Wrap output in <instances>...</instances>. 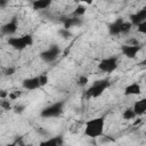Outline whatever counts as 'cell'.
<instances>
[{
	"mask_svg": "<svg viewBox=\"0 0 146 146\" xmlns=\"http://www.w3.org/2000/svg\"><path fill=\"white\" fill-rule=\"evenodd\" d=\"M104 130H105V117L104 116L94 117V119H90L89 121L86 122L84 135L91 139L103 137Z\"/></svg>",
	"mask_w": 146,
	"mask_h": 146,
	"instance_id": "1",
	"label": "cell"
},
{
	"mask_svg": "<svg viewBox=\"0 0 146 146\" xmlns=\"http://www.w3.org/2000/svg\"><path fill=\"white\" fill-rule=\"evenodd\" d=\"M129 18H130L129 21L131 22V24H132L133 26H138L140 23H143V22L146 19V6L143 7L141 9H139L138 11L131 14V15L129 16Z\"/></svg>",
	"mask_w": 146,
	"mask_h": 146,
	"instance_id": "10",
	"label": "cell"
},
{
	"mask_svg": "<svg viewBox=\"0 0 146 146\" xmlns=\"http://www.w3.org/2000/svg\"><path fill=\"white\" fill-rule=\"evenodd\" d=\"M88 82H89V79L86 75H80L79 79L76 80V84L79 87H84L86 84H88Z\"/></svg>",
	"mask_w": 146,
	"mask_h": 146,
	"instance_id": "22",
	"label": "cell"
},
{
	"mask_svg": "<svg viewBox=\"0 0 146 146\" xmlns=\"http://www.w3.org/2000/svg\"><path fill=\"white\" fill-rule=\"evenodd\" d=\"M140 49H141V44H128V43H124V44L121 46L122 55H124L129 59L136 58V56L140 51Z\"/></svg>",
	"mask_w": 146,
	"mask_h": 146,
	"instance_id": "8",
	"label": "cell"
},
{
	"mask_svg": "<svg viewBox=\"0 0 146 146\" xmlns=\"http://www.w3.org/2000/svg\"><path fill=\"white\" fill-rule=\"evenodd\" d=\"M137 32L140 33V34H145L146 35V19L137 26Z\"/></svg>",
	"mask_w": 146,
	"mask_h": 146,
	"instance_id": "23",
	"label": "cell"
},
{
	"mask_svg": "<svg viewBox=\"0 0 146 146\" xmlns=\"http://www.w3.org/2000/svg\"><path fill=\"white\" fill-rule=\"evenodd\" d=\"M7 3V1H0V7H5Z\"/></svg>",
	"mask_w": 146,
	"mask_h": 146,
	"instance_id": "31",
	"label": "cell"
},
{
	"mask_svg": "<svg viewBox=\"0 0 146 146\" xmlns=\"http://www.w3.org/2000/svg\"><path fill=\"white\" fill-rule=\"evenodd\" d=\"M140 121H141V120L139 119V120H137V121H135V123H133V124L136 125V124H138V123H140Z\"/></svg>",
	"mask_w": 146,
	"mask_h": 146,
	"instance_id": "33",
	"label": "cell"
},
{
	"mask_svg": "<svg viewBox=\"0 0 146 146\" xmlns=\"http://www.w3.org/2000/svg\"><path fill=\"white\" fill-rule=\"evenodd\" d=\"M34 40L32 34H23L21 36H9L7 40V43L9 44V47H11L15 50L22 51L29 47H31L33 44Z\"/></svg>",
	"mask_w": 146,
	"mask_h": 146,
	"instance_id": "2",
	"label": "cell"
},
{
	"mask_svg": "<svg viewBox=\"0 0 146 146\" xmlns=\"http://www.w3.org/2000/svg\"><path fill=\"white\" fill-rule=\"evenodd\" d=\"M58 35L59 36H62L63 39H70L71 36H72V32L70 31V30H66V29H64V27H60L59 30H58Z\"/></svg>",
	"mask_w": 146,
	"mask_h": 146,
	"instance_id": "19",
	"label": "cell"
},
{
	"mask_svg": "<svg viewBox=\"0 0 146 146\" xmlns=\"http://www.w3.org/2000/svg\"><path fill=\"white\" fill-rule=\"evenodd\" d=\"M136 116H137V115H136L135 111L132 110V107H129V108L124 110V112L122 113V117H123V120H125V121L132 120V119H135Z\"/></svg>",
	"mask_w": 146,
	"mask_h": 146,
	"instance_id": "18",
	"label": "cell"
},
{
	"mask_svg": "<svg viewBox=\"0 0 146 146\" xmlns=\"http://www.w3.org/2000/svg\"><path fill=\"white\" fill-rule=\"evenodd\" d=\"M63 111H64V102L59 100V102H55V103L46 106L44 108H42L40 112V116L43 119L58 117L63 114Z\"/></svg>",
	"mask_w": 146,
	"mask_h": 146,
	"instance_id": "4",
	"label": "cell"
},
{
	"mask_svg": "<svg viewBox=\"0 0 146 146\" xmlns=\"http://www.w3.org/2000/svg\"><path fill=\"white\" fill-rule=\"evenodd\" d=\"M0 106H1V108L5 110V111H10V110H13V107H14V106H11V104H10V99H8V98H6V99H1V102H0Z\"/></svg>",
	"mask_w": 146,
	"mask_h": 146,
	"instance_id": "20",
	"label": "cell"
},
{
	"mask_svg": "<svg viewBox=\"0 0 146 146\" xmlns=\"http://www.w3.org/2000/svg\"><path fill=\"white\" fill-rule=\"evenodd\" d=\"M21 95H22V92H21V91H17V90L10 91L9 95H8V99H10V100H16Z\"/></svg>",
	"mask_w": 146,
	"mask_h": 146,
	"instance_id": "24",
	"label": "cell"
},
{
	"mask_svg": "<svg viewBox=\"0 0 146 146\" xmlns=\"http://www.w3.org/2000/svg\"><path fill=\"white\" fill-rule=\"evenodd\" d=\"M110 87V81L107 79L95 81L86 91L87 98H97L104 94V91Z\"/></svg>",
	"mask_w": 146,
	"mask_h": 146,
	"instance_id": "3",
	"label": "cell"
},
{
	"mask_svg": "<svg viewBox=\"0 0 146 146\" xmlns=\"http://www.w3.org/2000/svg\"><path fill=\"white\" fill-rule=\"evenodd\" d=\"M124 22L123 18L119 17L116 18L114 22H112L110 25H108V32L111 35H119L121 34V26H122V23Z\"/></svg>",
	"mask_w": 146,
	"mask_h": 146,
	"instance_id": "14",
	"label": "cell"
},
{
	"mask_svg": "<svg viewBox=\"0 0 146 146\" xmlns=\"http://www.w3.org/2000/svg\"><path fill=\"white\" fill-rule=\"evenodd\" d=\"M51 5L50 0H35L32 2V8L35 10H41V9H47Z\"/></svg>",
	"mask_w": 146,
	"mask_h": 146,
	"instance_id": "16",
	"label": "cell"
},
{
	"mask_svg": "<svg viewBox=\"0 0 146 146\" xmlns=\"http://www.w3.org/2000/svg\"><path fill=\"white\" fill-rule=\"evenodd\" d=\"M15 72H16V68H15L14 66H8V67H6V68L3 70V74H5L6 76H10V75H13Z\"/></svg>",
	"mask_w": 146,
	"mask_h": 146,
	"instance_id": "25",
	"label": "cell"
},
{
	"mask_svg": "<svg viewBox=\"0 0 146 146\" xmlns=\"http://www.w3.org/2000/svg\"><path fill=\"white\" fill-rule=\"evenodd\" d=\"M132 110L135 111L137 116H140V115L145 114L146 113V98H143V99H139V100L135 102V104L132 106Z\"/></svg>",
	"mask_w": 146,
	"mask_h": 146,
	"instance_id": "15",
	"label": "cell"
},
{
	"mask_svg": "<svg viewBox=\"0 0 146 146\" xmlns=\"http://www.w3.org/2000/svg\"><path fill=\"white\" fill-rule=\"evenodd\" d=\"M8 95H9V92H7L6 90H2L1 94H0V98L1 99H6V97L8 98Z\"/></svg>",
	"mask_w": 146,
	"mask_h": 146,
	"instance_id": "28",
	"label": "cell"
},
{
	"mask_svg": "<svg viewBox=\"0 0 146 146\" xmlns=\"http://www.w3.org/2000/svg\"><path fill=\"white\" fill-rule=\"evenodd\" d=\"M16 143H17V141H16ZM16 146H25V145H24L23 143H21V141H18V144H17Z\"/></svg>",
	"mask_w": 146,
	"mask_h": 146,
	"instance_id": "32",
	"label": "cell"
},
{
	"mask_svg": "<svg viewBox=\"0 0 146 146\" xmlns=\"http://www.w3.org/2000/svg\"><path fill=\"white\" fill-rule=\"evenodd\" d=\"M17 145V143L15 141V143H11V144H6V145H2V146H16Z\"/></svg>",
	"mask_w": 146,
	"mask_h": 146,
	"instance_id": "30",
	"label": "cell"
},
{
	"mask_svg": "<svg viewBox=\"0 0 146 146\" xmlns=\"http://www.w3.org/2000/svg\"><path fill=\"white\" fill-rule=\"evenodd\" d=\"M39 146H64V139L62 135H57L54 137H50L48 139L42 140Z\"/></svg>",
	"mask_w": 146,
	"mask_h": 146,
	"instance_id": "11",
	"label": "cell"
},
{
	"mask_svg": "<svg viewBox=\"0 0 146 146\" xmlns=\"http://www.w3.org/2000/svg\"><path fill=\"white\" fill-rule=\"evenodd\" d=\"M59 54H60V48L57 44H51L48 49L40 52V58L44 63H52L58 58Z\"/></svg>",
	"mask_w": 146,
	"mask_h": 146,
	"instance_id": "6",
	"label": "cell"
},
{
	"mask_svg": "<svg viewBox=\"0 0 146 146\" xmlns=\"http://www.w3.org/2000/svg\"><path fill=\"white\" fill-rule=\"evenodd\" d=\"M18 29V22H17V17L14 16L10 21H8L7 23H5L2 26H1V33L3 35H8L9 36H13L16 31Z\"/></svg>",
	"mask_w": 146,
	"mask_h": 146,
	"instance_id": "7",
	"label": "cell"
},
{
	"mask_svg": "<svg viewBox=\"0 0 146 146\" xmlns=\"http://www.w3.org/2000/svg\"><path fill=\"white\" fill-rule=\"evenodd\" d=\"M132 24H131V22L130 21H124L123 23H122V26H121V33H128L131 29H132Z\"/></svg>",
	"mask_w": 146,
	"mask_h": 146,
	"instance_id": "21",
	"label": "cell"
},
{
	"mask_svg": "<svg viewBox=\"0 0 146 146\" xmlns=\"http://www.w3.org/2000/svg\"><path fill=\"white\" fill-rule=\"evenodd\" d=\"M22 86H23V88H24L25 90H36V89L41 88V83H40V78H39V75L24 79L23 82H22Z\"/></svg>",
	"mask_w": 146,
	"mask_h": 146,
	"instance_id": "9",
	"label": "cell"
},
{
	"mask_svg": "<svg viewBox=\"0 0 146 146\" xmlns=\"http://www.w3.org/2000/svg\"><path fill=\"white\" fill-rule=\"evenodd\" d=\"M62 23H63V27H64V29L70 30L71 27H75V26L81 25V24H82V18L74 17V16L64 17V18L62 19Z\"/></svg>",
	"mask_w": 146,
	"mask_h": 146,
	"instance_id": "12",
	"label": "cell"
},
{
	"mask_svg": "<svg viewBox=\"0 0 146 146\" xmlns=\"http://www.w3.org/2000/svg\"><path fill=\"white\" fill-rule=\"evenodd\" d=\"M39 78H40L41 87H44V86L48 83V81H49V78H48V75H47V74H40V75H39Z\"/></svg>",
	"mask_w": 146,
	"mask_h": 146,
	"instance_id": "27",
	"label": "cell"
},
{
	"mask_svg": "<svg viewBox=\"0 0 146 146\" xmlns=\"http://www.w3.org/2000/svg\"><path fill=\"white\" fill-rule=\"evenodd\" d=\"M13 111L16 113V114H22L24 111H25V106L22 105V104H18V105H15L13 107Z\"/></svg>",
	"mask_w": 146,
	"mask_h": 146,
	"instance_id": "26",
	"label": "cell"
},
{
	"mask_svg": "<svg viewBox=\"0 0 146 146\" xmlns=\"http://www.w3.org/2000/svg\"><path fill=\"white\" fill-rule=\"evenodd\" d=\"M138 66H141V67H146V58H145V59H143V60H140V62L138 63Z\"/></svg>",
	"mask_w": 146,
	"mask_h": 146,
	"instance_id": "29",
	"label": "cell"
},
{
	"mask_svg": "<svg viewBox=\"0 0 146 146\" xmlns=\"http://www.w3.org/2000/svg\"><path fill=\"white\" fill-rule=\"evenodd\" d=\"M86 11H87V8L83 6V3H79V5L75 7V9L73 10V13H72V16L81 18V17H82V16L86 14Z\"/></svg>",
	"mask_w": 146,
	"mask_h": 146,
	"instance_id": "17",
	"label": "cell"
},
{
	"mask_svg": "<svg viewBox=\"0 0 146 146\" xmlns=\"http://www.w3.org/2000/svg\"><path fill=\"white\" fill-rule=\"evenodd\" d=\"M117 65H119V58L116 56H110V57H105L103 58L97 67L100 72H104V73H112L114 72L116 68H117Z\"/></svg>",
	"mask_w": 146,
	"mask_h": 146,
	"instance_id": "5",
	"label": "cell"
},
{
	"mask_svg": "<svg viewBox=\"0 0 146 146\" xmlns=\"http://www.w3.org/2000/svg\"><path fill=\"white\" fill-rule=\"evenodd\" d=\"M123 94L125 96H138L141 94V87L138 82H132L124 88Z\"/></svg>",
	"mask_w": 146,
	"mask_h": 146,
	"instance_id": "13",
	"label": "cell"
}]
</instances>
